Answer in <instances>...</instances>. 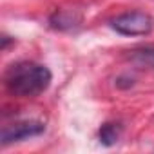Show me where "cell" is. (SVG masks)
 <instances>
[{"label": "cell", "instance_id": "8992f818", "mask_svg": "<svg viewBox=\"0 0 154 154\" xmlns=\"http://www.w3.org/2000/svg\"><path fill=\"white\" fill-rule=\"evenodd\" d=\"M127 58L132 63H136V65H145V67H152L154 69V47H150V45L129 51Z\"/></svg>", "mask_w": 154, "mask_h": 154}, {"label": "cell", "instance_id": "7a4b0ae2", "mask_svg": "<svg viewBox=\"0 0 154 154\" xmlns=\"http://www.w3.org/2000/svg\"><path fill=\"white\" fill-rule=\"evenodd\" d=\"M111 27L123 36H145L154 29V18L143 11H129L112 18Z\"/></svg>", "mask_w": 154, "mask_h": 154}, {"label": "cell", "instance_id": "5b68a950", "mask_svg": "<svg viewBox=\"0 0 154 154\" xmlns=\"http://www.w3.org/2000/svg\"><path fill=\"white\" fill-rule=\"evenodd\" d=\"M120 136H122V125L120 123H111L109 122V123H103L100 127V131H98V140L105 147L116 145L118 140H120Z\"/></svg>", "mask_w": 154, "mask_h": 154}, {"label": "cell", "instance_id": "3957f363", "mask_svg": "<svg viewBox=\"0 0 154 154\" xmlns=\"http://www.w3.org/2000/svg\"><path fill=\"white\" fill-rule=\"evenodd\" d=\"M45 131L44 122L40 120H24V122H15L9 125H4L2 134H0V143L4 147L17 143V141H24L27 138H35L40 136Z\"/></svg>", "mask_w": 154, "mask_h": 154}, {"label": "cell", "instance_id": "6da1fadb", "mask_svg": "<svg viewBox=\"0 0 154 154\" xmlns=\"http://www.w3.org/2000/svg\"><path fill=\"white\" fill-rule=\"evenodd\" d=\"M51 80H53L51 71L45 65L35 62L13 63L4 76L8 91L20 98H35L42 94L51 85Z\"/></svg>", "mask_w": 154, "mask_h": 154}, {"label": "cell", "instance_id": "277c9868", "mask_svg": "<svg viewBox=\"0 0 154 154\" xmlns=\"http://www.w3.org/2000/svg\"><path fill=\"white\" fill-rule=\"evenodd\" d=\"M84 20V15L80 9H74V8H60L56 9L51 18H49V24L53 29H58V31H71L74 27H78Z\"/></svg>", "mask_w": 154, "mask_h": 154}]
</instances>
